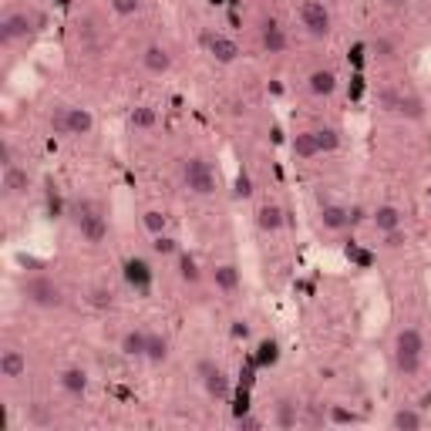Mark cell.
<instances>
[{
  "label": "cell",
  "mask_w": 431,
  "mask_h": 431,
  "mask_svg": "<svg viewBox=\"0 0 431 431\" xmlns=\"http://www.w3.org/2000/svg\"><path fill=\"white\" fill-rule=\"evenodd\" d=\"M300 421V408L293 405V401H280L277 405V425L280 428H293Z\"/></svg>",
  "instance_id": "d4e9b609"
},
{
  "label": "cell",
  "mask_w": 431,
  "mask_h": 431,
  "mask_svg": "<svg viewBox=\"0 0 431 431\" xmlns=\"http://www.w3.org/2000/svg\"><path fill=\"white\" fill-rule=\"evenodd\" d=\"M199 378H203V388L209 398H216V401H226L229 398V374L223 368H216L213 361L199 364Z\"/></svg>",
  "instance_id": "52a82bcc"
},
{
  "label": "cell",
  "mask_w": 431,
  "mask_h": 431,
  "mask_svg": "<svg viewBox=\"0 0 431 431\" xmlns=\"http://www.w3.org/2000/svg\"><path fill=\"white\" fill-rule=\"evenodd\" d=\"M78 233H81V240L88 243V246H98V243L108 240V219L95 209L85 219H78Z\"/></svg>",
  "instance_id": "ba28073f"
},
{
  "label": "cell",
  "mask_w": 431,
  "mask_h": 431,
  "mask_svg": "<svg viewBox=\"0 0 431 431\" xmlns=\"http://www.w3.org/2000/svg\"><path fill=\"white\" fill-rule=\"evenodd\" d=\"M203 44H206V51L213 54L219 64H233L236 58H240V44H236L233 38H226V34H206Z\"/></svg>",
  "instance_id": "9c48e42d"
},
{
  "label": "cell",
  "mask_w": 431,
  "mask_h": 431,
  "mask_svg": "<svg viewBox=\"0 0 431 431\" xmlns=\"http://www.w3.org/2000/svg\"><path fill=\"white\" fill-rule=\"evenodd\" d=\"M31 189V176H27L24 165H4V192L7 196H24Z\"/></svg>",
  "instance_id": "7c38bea8"
},
{
  "label": "cell",
  "mask_w": 431,
  "mask_h": 431,
  "mask_svg": "<svg viewBox=\"0 0 431 431\" xmlns=\"http://www.w3.org/2000/svg\"><path fill=\"white\" fill-rule=\"evenodd\" d=\"M260 44H263V51L267 54H283L287 51V44H290V38H287V31H283L277 21H267L263 31H260Z\"/></svg>",
  "instance_id": "30bf717a"
},
{
  "label": "cell",
  "mask_w": 431,
  "mask_h": 431,
  "mask_svg": "<svg viewBox=\"0 0 431 431\" xmlns=\"http://www.w3.org/2000/svg\"><path fill=\"white\" fill-rule=\"evenodd\" d=\"M374 51H378V58H384V61H388V58H394V44H391L388 38H378Z\"/></svg>",
  "instance_id": "836d02e7"
},
{
  "label": "cell",
  "mask_w": 431,
  "mask_h": 431,
  "mask_svg": "<svg viewBox=\"0 0 431 431\" xmlns=\"http://www.w3.org/2000/svg\"><path fill=\"white\" fill-rule=\"evenodd\" d=\"M421 425H425V418H421V411H415V408H398L391 415V428H398V431H418Z\"/></svg>",
  "instance_id": "44dd1931"
},
{
  "label": "cell",
  "mask_w": 431,
  "mask_h": 431,
  "mask_svg": "<svg viewBox=\"0 0 431 431\" xmlns=\"http://www.w3.org/2000/svg\"><path fill=\"white\" fill-rule=\"evenodd\" d=\"M64 394H71V398H81V394L88 391V371L85 368H64L61 378H58Z\"/></svg>",
  "instance_id": "9a60e30c"
},
{
  "label": "cell",
  "mask_w": 431,
  "mask_h": 431,
  "mask_svg": "<svg viewBox=\"0 0 431 431\" xmlns=\"http://www.w3.org/2000/svg\"><path fill=\"white\" fill-rule=\"evenodd\" d=\"M128 122H132V128H139V132H149L159 122V112H155L152 105H135L132 115H128Z\"/></svg>",
  "instance_id": "603a6c76"
},
{
  "label": "cell",
  "mask_w": 431,
  "mask_h": 431,
  "mask_svg": "<svg viewBox=\"0 0 431 431\" xmlns=\"http://www.w3.org/2000/svg\"><path fill=\"white\" fill-rule=\"evenodd\" d=\"M179 277L186 280V283H199V277H203L199 273V263L189 253H179Z\"/></svg>",
  "instance_id": "484cf974"
},
{
  "label": "cell",
  "mask_w": 431,
  "mask_h": 431,
  "mask_svg": "<svg viewBox=\"0 0 431 431\" xmlns=\"http://www.w3.org/2000/svg\"><path fill=\"white\" fill-rule=\"evenodd\" d=\"M320 226L327 229V233H341V229L351 226V209L347 206H337V203H330L320 209Z\"/></svg>",
  "instance_id": "5bb4252c"
},
{
  "label": "cell",
  "mask_w": 431,
  "mask_h": 431,
  "mask_svg": "<svg viewBox=\"0 0 431 431\" xmlns=\"http://www.w3.org/2000/svg\"><path fill=\"white\" fill-rule=\"evenodd\" d=\"M142 64H145V71H149V75H169V68H172V54L165 51L162 44H149L145 54H142Z\"/></svg>",
  "instance_id": "4fadbf2b"
},
{
  "label": "cell",
  "mask_w": 431,
  "mask_h": 431,
  "mask_svg": "<svg viewBox=\"0 0 431 431\" xmlns=\"http://www.w3.org/2000/svg\"><path fill=\"white\" fill-rule=\"evenodd\" d=\"M142 0H112V11L118 14V17H132V14H139Z\"/></svg>",
  "instance_id": "d6a6232c"
},
{
  "label": "cell",
  "mask_w": 431,
  "mask_h": 431,
  "mask_svg": "<svg viewBox=\"0 0 431 431\" xmlns=\"http://www.w3.org/2000/svg\"><path fill=\"white\" fill-rule=\"evenodd\" d=\"M142 223H145V229H149L152 236L165 233V213H159V209H145V216H142Z\"/></svg>",
  "instance_id": "f546056e"
},
{
  "label": "cell",
  "mask_w": 431,
  "mask_h": 431,
  "mask_svg": "<svg viewBox=\"0 0 431 431\" xmlns=\"http://www.w3.org/2000/svg\"><path fill=\"white\" fill-rule=\"evenodd\" d=\"M263 421L253 418V415H240V428H260Z\"/></svg>",
  "instance_id": "74e56055"
},
{
  "label": "cell",
  "mask_w": 431,
  "mask_h": 431,
  "mask_svg": "<svg viewBox=\"0 0 431 431\" xmlns=\"http://www.w3.org/2000/svg\"><path fill=\"white\" fill-rule=\"evenodd\" d=\"M371 223H374L378 233H391V229H398L405 219H401V209H398V206L388 203V206H378V209L371 213Z\"/></svg>",
  "instance_id": "e0dca14e"
},
{
  "label": "cell",
  "mask_w": 431,
  "mask_h": 431,
  "mask_svg": "<svg viewBox=\"0 0 431 431\" xmlns=\"http://www.w3.org/2000/svg\"><path fill=\"white\" fill-rule=\"evenodd\" d=\"M145 347H149V334L145 330H128L122 337V354L125 357H145Z\"/></svg>",
  "instance_id": "7402d4cb"
},
{
  "label": "cell",
  "mask_w": 431,
  "mask_h": 431,
  "mask_svg": "<svg viewBox=\"0 0 431 431\" xmlns=\"http://www.w3.org/2000/svg\"><path fill=\"white\" fill-rule=\"evenodd\" d=\"M293 155L297 159H317L320 155V145H317V132H297V139H293Z\"/></svg>",
  "instance_id": "ffe728a7"
},
{
  "label": "cell",
  "mask_w": 431,
  "mask_h": 431,
  "mask_svg": "<svg viewBox=\"0 0 431 431\" xmlns=\"http://www.w3.org/2000/svg\"><path fill=\"white\" fill-rule=\"evenodd\" d=\"M182 182L186 189L196 192V196H213L216 192V176L206 159H186L182 162Z\"/></svg>",
  "instance_id": "277c9868"
},
{
  "label": "cell",
  "mask_w": 431,
  "mask_h": 431,
  "mask_svg": "<svg viewBox=\"0 0 431 431\" xmlns=\"http://www.w3.org/2000/svg\"><path fill=\"white\" fill-rule=\"evenodd\" d=\"M51 128L58 132V135H71V139H78V135H91L95 115H91L88 108H81V105H75V108H58V112L51 115Z\"/></svg>",
  "instance_id": "7a4b0ae2"
},
{
  "label": "cell",
  "mask_w": 431,
  "mask_h": 431,
  "mask_svg": "<svg viewBox=\"0 0 431 431\" xmlns=\"http://www.w3.org/2000/svg\"><path fill=\"white\" fill-rule=\"evenodd\" d=\"M27 374V354L24 351H14V347H7L4 354H0V378L7 381H17Z\"/></svg>",
  "instance_id": "8fae6325"
},
{
  "label": "cell",
  "mask_w": 431,
  "mask_h": 431,
  "mask_svg": "<svg viewBox=\"0 0 431 431\" xmlns=\"http://www.w3.org/2000/svg\"><path fill=\"white\" fill-rule=\"evenodd\" d=\"M317 145H320V152H334L341 145V135L334 128H317Z\"/></svg>",
  "instance_id": "4dcf8cb0"
},
{
  "label": "cell",
  "mask_w": 431,
  "mask_h": 431,
  "mask_svg": "<svg viewBox=\"0 0 431 431\" xmlns=\"http://www.w3.org/2000/svg\"><path fill=\"white\" fill-rule=\"evenodd\" d=\"M0 162L14 165V152H11V142H0Z\"/></svg>",
  "instance_id": "8d00e7d4"
},
{
  "label": "cell",
  "mask_w": 431,
  "mask_h": 431,
  "mask_svg": "<svg viewBox=\"0 0 431 431\" xmlns=\"http://www.w3.org/2000/svg\"><path fill=\"white\" fill-rule=\"evenodd\" d=\"M421 361H425V337H421L418 327H405L398 330V337H394V368L398 374H418L421 371Z\"/></svg>",
  "instance_id": "6da1fadb"
},
{
  "label": "cell",
  "mask_w": 431,
  "mask_h": 431,
  "mask_svg": "<svg viewBox=\"0 0 431 431\" xmlns=\"http://www.w3.org/2000/svg\"><path fill=\"white\" fill-rule=\"evenodd\" d=\"M260 351H263V361H273V357H277V344L267 341L263 347H260Z\"/></svg>",
  "instance_id": "f35d334b"
},
{
  "label": "cell",
  "mask_w": 431,
  "mask_h": 431,
  "mask_svg": "<svg viewBox=\"0 0 431 431\" xmlns=\"http://www.w3.org/2000/svg\"><path fill=\"white\" fill-rule=\"evenodd\" d=\"M213 283H216V287H219L223 293H236V290H240V283H243V280H240V270L233 267V263H219V267L213 270Z\"/></svg>",
  "instance_id": "d6986e66"
},
{
  "label": "cell",
  "mask_w": 431,
  "mask_h": 431,
  "mask_svg": "<svg viewBox=\"0 0 431 431\" xmlns=\"http://www.w3.org/2000/svg\"><path fill=\"white\" fill-rule=\"evenodd\" d=\"M31 421H34V425H48V421H51L48 408H44V405H34V408H31Z\"/></svg>",
  "instance_id": "d590c367"
},
{
  "label": "cell",
  "mask_w": 431,
  "mask_h": 431,
  "mask_svg": "<svg viewBox=\"0 0 431 431\" xmlns=\"http://www.w3.org/2000/svg\"><path fill=\"white\" fill-rule=\"evenodd\" d=\"M88 304L95 307V310H108V307L115 304V297H112V290H108V287H91Z\"/></svg>",
  "instance_id": "f1b7e54d"
},
{
  "label": "cell",
  "mask_w": 431,
  "mask_h": 431,
  "mask_svg": "<svg viewBox=\"0 0 431 431\" xmlns=\"http://www.w3.org/2000/svg\"><path fill=\"white\" fill-rule=\"evenodd\" d=\"M236 196H240V199H250V196H253V182L246 176L236 179Z\"/></svg>",
  "instance_id": "e575fe53"
},
{
  "label": "cell",
  "mask_w": 431,
  "mask_h": 431,
  "mask_svg": "<svg viewBox=\"0 0 431 431\" xmlns=\"http://www.w3.org/2000/svg\"><path fill=\"white\" fill-rule=\"evenodd\" d=\"M381 236H384V246H388V250H401V246H405V243H408V233H405V226L391 229V233H381Z\"/></svg>",
  "instance_id": "1f68e13d"
},
{
  "label": "cell",
  "mask_w": 431,
  "mask_h": 431,
  "mask_svg": "<svg viewBox=\"0 0 431 431\" xmlns=\"http://www.w3.org/2000/svg\"><path fill=\"white\" fill-rule=\"evenodd\" d=\"M145 361H149V364H165V361H169V337H162V334H149Z\"/></svg>",
  "instance_id": "cb8c5ba5"
},
{
  "label": "cell",
  "mask_w": 431,
  "mask_h": 431,
  "mask_svg": "<svg viewBox=\"0 0 431 431\" xmlns=\"http://www.w3.org/2000/svg\"><path fill=\"white\" fill-rule=\"evenodd\" d=\"M300 24L310 38H327L330 34V11L320 4V0H304L300 4Z\"/></svg>",
  "instance_id": "5b68a950"
},
{
  "label": "cell",
  "mask_w": 431,
  "mask_h": 431,
  "mask_svg": "<svg viewBox=\"0 0 431 431\" xmlns=\"http://www.w3.org/2000/svg\"><path fill=\"white\" fill-rule=\"evenodd\" d=\"M24 297H27V304L41 307V310H54V307L64 304L61 287L51 277H31L24 283Z\"/></svg>",
  "instance_id": "3957f363"
},
{
  "label": "cell",
  "mask_w": 431,
  "mask_h": 431,
  "mask_svg": "<svg viewBox=\"0 0 431 431\" xmlns=\"http://www.w3.org/2000/svg\"><path fill=\"white\" fill-rule=\"evenodd\" d=\"M283 223H287V219H283V209H280V206L267 203V206L256 209V226H260V233H280Z\"/></svg>",
  "instance_id": "ac0fdd59"
},
{
  "label": "cell",
  "mask_w": 431,
  "mask_h": 431,
  "mask_svg": "<svg viewBox=\"0 0 431 431\" xmlns=\"http://www.w3.org/2000/svg\"><path fill=\"white\" fill-rule=\"evenodd\" d=\"M34 24H38V17H31L27 11L7 14V17L0 21V41H4V44H14V41L27 38V34L34 31Z\"/></svg>",
  "instance_id": "8992f818"
},
{
  "label": "cell",
  "mask_w": 431,
  "mask_h": 431,
  "mask_svg": "<svg viewBox=\"0 0 431 431\" xmlns=\"http://www.w3.org/2000/svg\"><path fill=\"white\" fill-rule=\"evenodd\" d=\"M327 421L330 425H357L361 418H357L354 411H347L344 405H330L327 408Z\"/></svg>",
  "instance_id": "4316f807"
},
{
  "label": "cell",
  "mask_w": 431,
  "mask_h": 431,
  "mask_svg": "<svg viewBox=\"0 0 431 431\" xmlns=\"http://www.w3.org/2000/svg\"><path fill=\"white\" fill-rule=\"evenodd\" d=\"M307 88H310V95H317V98L334 95V88H337V71H330V68H317V71H310Z\"/></svg>",
  "instance_id": "2e32d148"
},
{
  "label": "cell",
  "mask_w": 431,
  "mask_h": 431,
  "mask_svg": "<svg viewBox=\"0 0 431 431\" xmlns=\"http://www.w3.org/2000/svg\"><path fill=\"white\" fill-rule=\"evenodd\" d=\"M152 253L159 256H176L179 253V243L169 236V233H159V236H152Z\"/></svg>",
  "instance_id": "83f0119b"
}]
</instances>
